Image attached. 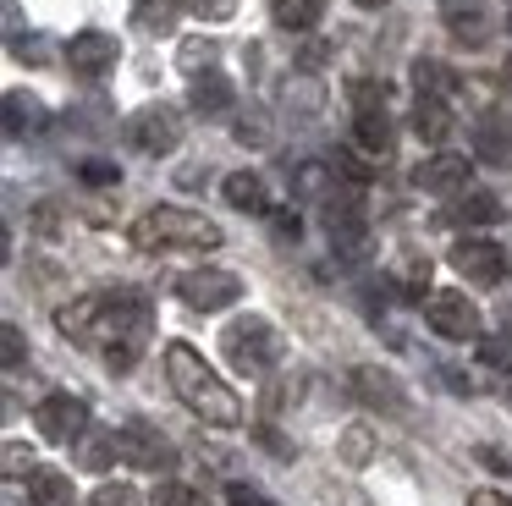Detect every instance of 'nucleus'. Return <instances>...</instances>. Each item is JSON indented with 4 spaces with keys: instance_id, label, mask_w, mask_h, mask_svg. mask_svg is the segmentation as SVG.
<instances>
[{
    "instance_id": "f257e3e1",
    "label": "nucleus",
    "mask_w": 512,
    "mask_h": 506,
    "mask_svg": "<svg viewBox=\"0 0 512 506\" xmlns=\"http://www.w3.org/2000/svg\"><path fill=\"white\" fill-rule=\"evenodd\" d=\"M56 330L78 347H100L116 374H133L149 341V297L144 292H89L56 308Z\"/></svg>"
},
{
    "instance_id": "f03ea898",
    "label": "nucleus",
    "mask_w": 512,
    "mask_h": 506,
    "mask_svg": "<svg viewBox=\"0 0 512 506\" xmlns=\"http://www.w3.org/2000/svg\"><path fill=\"white\" fill-rule=\"evenodd\" d=\"M166 380H171V391L182 396V407H188L193 418H204L210 429H237L243 424V396L204 363L199 347L171 341L166 347Z\"/></svg>"
},
{
    "instance_id": "7ed1b4c3",
    "label": "nucleus",
    "mask_w": 512,
    "mask_h": 506,
    "mask_svg": "<svg viewBox=\"0 0 512 506\" xmlns=\"http://www.w3.org/2000/svg\"><path fill=\"white\" fill-rule=\"evenodd\" d=\"M221 226L199 209H177V204H155L133 220V248L144 253H210L221 248Z\"/></svg>"
},
{
    "instance_id": "20e7f679",
    "label": "nucleus",
    "mask_w": 512,
    "mask_h": 506,
    "mask_svg": "<svg viewBox=\"0 0 512 506\" xmlns=\"http://www.w3.org/2000/svg\"><path fill=\"white\" fill-rule=\"evenodd\" d=\"M221 352L237 374H254L259 380V374H270L281 363V330L265 314H243L221 330Z\"/></svg>"
},
{
    "instance_id": "39448f33",
    "label": "nucleus",
    "mask_w": 512,
    "mask_h": 506,
    "mask_svg": "<svg viewBox=\"0 0 512 506\" xmlns=\"http://www.w3.org/2000/svg\"><path fill=\"white\" fill-rule=\"evenodd\" d=\"M177 297L188 308H199V314H221V308H232L243 297V275L221 270V264H204V270L177 275Z\"/></svg>"
},
{
    "instance_id": "423d86ee",
    "label": "nucleus",
    "mask_w": 512,
    "mask_h": 506,
    "mask_svg": "<svg viewBox=\"0 0 512 506\" xmlns=\"http://www.w3.org/2000/svg\"><path fill=\"white\" fill-rule=\"evenodd\" d=\"M452 270L468 286H501L512 275V253L490 237H463V242H452Z\"/></svg>"
},
{
    "instance_id": "0eeeda50",
    "label": "nucleus",
    "mask_w": 512,
    "mask_h": 506,
    "mask_svg": "<svg viewBox=\"0 0 512 506\" xmlns=\"http://www.w3.org/2000/svg\"><path fill=\"white\" fill-rule=\"evenodd\" d=\"M34 424L45 440H56V446H78V435L89 429V402L72 391H50L45 402L34 407Z\"/></svg>"
},
{
    "instance_id": "6e6552de",
    "label": "nucleus",
    "mask_w": 512,
    "mask_h": 506,
    "mask_svg": "<svg viewBox=\"0 0 512 506\" xmlns=\"http://www.w3.org/2000/svg\"><path fill=\"white\" fill-rule=\"evenodd\" d=\"M127 143H133L138 154H171L182 143V116L177 105H144L133 121H127Z\"/></svg>"
},
{
    "instance_id": "1a4fd4ad",
    "label": "nucleus",
    "mask_w": 512,
    "mask_h": 506,
    "mask_svg": "<svg viewBox=\"0 0 512 506\" xmlns=\"http://www.w3.org/2000/svg\"><path fill=\"white\" fill-rule=\"evenodd\" d=\"M424 325L446 341H479V308L468 292H430L424 297Z\"/></svg>"
},
{
    "instance_id": "9d476101",
    "label": "nucleus",
    "mask_w": 512,
    "mask_h": 506,
    "mask_svg": "<svg viewBox=\"0 0 512 506\" xmlns=\"http://www.w3.org/2000/svg\"><path fill=\"white\" fill-rule=\"evenodd\" d=\"M441 22L457 44H468V50H485L501 33V17L490 11V0H441Z\"/></svg>"
},
{
    "instance_id": "9b49d317",
    "label": "nucleus",
    "mask_w": 512,
    "mask_h": 506,
    "mask_svg": "<svg viewBox=\"0 0 512 506\" xmlns=\"http://www.w3.org/2000/svg\"><path fill=\"white\" fill-rule=\"evenodd\" d=\"M116 61H122V44H116L111 33H100V28H83L78 39L67 44V66H72V77H83V83L111 77Z\"/></svg>"
},
{
    "instance_id": "f8f14e48",
    "label": "nucleus",
    "mask_w": 512,
    "mask_h": 506,
    "mask_svg": "<svg viewBox=\"0 0 512 506\" xmlns=\"http://www.w3.org/2000/svg\"><path fill=\"white\" fill-rule=\"evenodd\" d=\"M347 385H353V396L364 407H375V413H408V391H402V380L391 369H375V363H358L353 374H347Z\"/></svg>"
},
{
    "instance_id": "ddd939ff",
    "label": "nucleus",
    "mask_w": 512,
    "mask_h": 506,
    "mask_svg": "<svg viewBox=\"0 0 512 506\" xmlns=\"http://www.w3.org/2000/svg\"><path fill=\"white\" fill-rule=\"evenodd\" d=\"M413 187H419V193H446V198H457V193L468 187V154L435 149L430 160H419V171H413Z\"/></svg>"
},
{
    "instance_id": "4468645a",
    "label": "nucleus",
    "mask_w": 512,
    "mask_h": 506,
    "mask_svg": "<svg viewBox=\"0 0 512 506\" xmlns=\"http://www.w3.org/2000/svg\"><path fill=\"white\" fill-rule=\"evenodd\" d=\"M122 435V462H133V468H144V473H166L171 462V440L160 435L155 424H127V429H116Z\"/></svg>"
},
{
    "instance_id": "2eb2a0df",
    "label": "nucleus",
    "mask_w": 512,
    "mask_h": 506,
    "mask_svg": "<svg viewBox=\"0 0 512 506\" xmlns=\"http://www.w3.org/2000/svg\"><path fill=\"white\" fill-rule=\"evenodd\" d=\"M353 149L369 154V160H391V149H397V121H391L386 110H358L353 116Z\"/></svg>"
},
{
    "instance_id": "dca6fc26",
    "label": "nucleus",
    "mask_w": 512,
    "mask_h": 506,
    "mask_svg": "<svg viewBox=\"0 0 512 506\" xmlns=\"http://www.w3.org/2000/svg\"><path fill=\"white\" fill-rule=\"evenodd\" d=\"M474 154H479L485 165H501V171H512V121L479 116V121H474Z\"/></svg>"
},
{
    "instance_id": "f3484780",
    "label": "nucleus",
    "mask_w": 512,
    "mask_h": 506,
    "mask_svg": "<svg viewBox=\"0 0 512 506\" xmlns=\"http://www.w3.org/2000/svg\"><path fill=\"white\" fill-rule=\"evenodd\" d=\"M413 132H419V143H430V149H446V138L457 132V116L446 99H419L413 105Z\"/></svg>"
},
{
    "instance_id": "a211bd4d",
    "label": "nucleus",
    "mask_w": 512,
    "mask_h": 506,
    "mask_svg": "<svg viewBox=\"0 0 512 506\" xmlns=\"http://www.w3.org/2000/svg\"><path fill=\"white\" fill-rule=\"evenodd\" d=\"M221 193H226V204H232V209H243V215H270L265 176H254V171H232V176L221 182Z\"/></svg>"
},
{
    "instance_id": "6ab92c4d",
    "label": "nucleus",
    "mask_w": 512,
    "mask_h": 506,
    "mask_svg": "<svg viewBox=\"0 0 512 506\" xmlns=\"http://www.w3.org/2000/svg\"><path fill=\"white\" fill-rule=\"evenodd\" d=\"M122 457V435L116 429H83L78 435V468H89V473H105L111 462Z\"/></svg>"
},
{
    "instance_id": "aec40b11",
    "label": "nucleus",
    "mask_w": 512,
    "mask_h": 506,
    "mask_svg": "<svg viewBox=\"0 0 512 506\" xmlns=\"http://www.w3.org/2000/svg\"><path fill=\"white\" fill-rule=\"evenodd\" d=\"M391 292L408 297V303H424L430 297V259H419V253H402L397 264H391Z\"/></svg>"
},
{
    "instance_id": "412c9836",
    "label": "nucleus",
    "mask_w": 512,
    "mask_h": 506,
    "mask_svg": "<svg viewBox=\"0 0 512 506\" xmlns=\"http://www.w3.org/2000/svg\"><path fill=\"white\" fill-rule=\"evenodd\" d=\"M452 220H457V226H496V220H501V198L485 193V187H463V193L452 198Z\"/></svg>"
},
{
    "instance_id": "4be33fe9",
    "label": "nucleus",
    "mask_w": 512,
    "mask_h": 506,
    "mask_svg": "<svg viewBox=\"0 0 512 506\" xmlns=\"http://www.w3.org/2000/svg\"><path fill=\"white\" fill-rule=\"evenodd\" d=\"M39 127H45V105L23 88H12L6 94V138H34Z\"/></svg>"
},
{
    "instance_id": "5701e85b",
    "label": "nucleus",
    "mask_w": 512,
    "mask_h": 506,
    "mask_svg": "<svg viewBox=\"0 0 512 506\" xmlns=\"http://www.w3.org/2000/svg\"><path fill=\"white\" fill-rule=\"evenodd\" d=\"M28 501L34 506H72V479L61 468H28Z\"/></svg>"
},
{
    "instance_id": "b1692460",
    "label": "nucleus",
    "mask_w": 512,
    "mask_h": 506,
    "mask_svg": "<svg viewBox=\"0 0 512 506\" xmlns=\"http://www.w3.org/2000/svg\"><path fill=\"white\" fill-rule=\"evenodd\" d=\"M232 77L226 72H204V77H193V94H188V105L199 110V116H221L226 105H232Z\"/></svg>"
},
{
    "instance_id": "393cba45",
    "label": "nucleus",
    "mask_w": 512,
    "mask_h": 506,
    "mask_svg": "<svg viewBox=\"0 0 512 506\" xmlns=\"http://www.w3.org/2000/svg\"><path fill=\"white\" fill-rule=\"evenodd\" d=\"M270 17L287 33H309L314 22L325 17V0H270Z\"/></svg>"
},
{
    "instance_id": "a878e982",
    "label": "nucleus",
    "mask_w": 512,
    "mask_h": 506,
    "mask_svg": "<svg viewBox=\"0 0 512 506\" xmlns=\"http://www.w3.org/2000/svg\"><path fill=\"white\" fill-rule=\"evenodd\" d=\"M413 88H419V99H446L457 88V77H452V66H441V61H413Z\"/></svg>"
},
{
    "instance_id": "bb28decb",
    "label": "nucleus",
    "mask_w": 512,
    "mask_h": 506,
    "mask_svg": "<svg viewBox=\"0 0 512 506\" xmlns=\"http://www.w3.org/2000/svg\"><path fill=\"white\" fill-rule=\"evenodd\" d=\"M292 187H298V198H331L336 193V165H298V171H292Z\"/></svg>"
},
{
    "instance_id": "cd10ccee",
    "label": "nucleus",
    "mask_w": 512,
    "mask_h": 506,
    "mask_svg": "<svg viewBox=\"0 0 512 506\" xmlns=\"http://www.w3.org/2000/svg\"><path fill=\"white\" fill-rule=\"evenodd\" d=\"M336 457H342L347 468H364V462L375 457V429H369V424H347L342 440H336Z\"/></svg>"
},
{
    "instance_id": "c85d7f7f",
    "label": "nucleus",
    "mask_w": 512,
    "mask_h": 506,
    "mask_svg": "<svg viewBox=\"0 0 512 506\" xmlns=\"http://www.w3.org/2000/svg\"><path fill=\"white\" fill-rule=\"evenodd\" d=\"M215 55H221V50H215L210 39H182V50H177V66H182L188 77H204V72H215Z\"/></svg>"
},
{
    "instance_id": "c756f323",
    "label": "nucleus",
    "mask_w": 512,
    "mask_h": 506,
    "mask_svg": "<svg viewBox=\"0 0 512 506\" xmlns=\"http://www.w3.org/2000/svg\"><path fill=\"white\" fill-rule=\"evenodd\" d=\"M133 17H138V28H144V33H171V28H177V6H166V0H144Z\"/></svg>"
},
{
    "instance_id": "7c9ffc66",
    "label": "nucleus",
    "mask_w": 512,
    "mask_h": 506,
    "mask_svg": "<svg viewBox=\"0 0 512 506\" xmlns=\"http://www.w3.org/2000/svg\"><path fill=\"white\" fill-rule=\"evenodd\" d=\"M479 363H485V369L512 374V330H507V336H479Z\"/></svg>"
},
{
    "instance_id": "2f4dec72",
    "label": "nucleus",
    "mask_w": 512,
    "mask_h": 506,
    "mask_svg": "<svg viewBox=\"0 0 512 506\" xmlns=\"http://www.w3.org/2000/svg\"><path fill=\"white\" fill-rule=\"evenodd\" d=\"M23 358H28V341H23V330L6 319V325H0V363H6V369H23Z\"/></svg>"
},
{
    "instance_id": "473e14b6",
    "label": "nucleus",
    "mask_w": 512,
    "mask_h": 506,
    "mask_svg": "<svg viewBox=\"0 0 512 506\" xmlns=\"http://www.w3.org/2000/svg\"><path fill=\"white\" fill-rule=\"evenodd\" d=\"M149 506H199V495H193L188 484H177V479H160L155 495H149Z\"/></svg>"
},
{
    "instance_id": "72a5a7b5",
    "label": "nucleus",
    "mask_w": 512,
    "mask_h": 506,
    "mask_svg": "<svg viewBox=\"0 0 512 506\" xmlns=\"http://www.w3.org/2000/svg\"><path fill=\"white\" fill-rule=\"evenodd\" d=\"M347 94H353L358 110H386V83H375V77H358Z\"/></svg>"
},
{
    "instance_id": "f704fd0d",
    "label": "nucleus",
    "mask_w": 512,
    "mask_h": 506,
    "mask_svg": "<svg viewBox=\"0 0 512 506\" xmlns=\"http://www.w3.org/2000/svg\"><path fill=\"white\" fill-rule=\"evenodd\" d=\"M28 226H34L39 237H61V204H50V198H45V204H34V209H28Z\"/></svg>"
},
{
    "instance_id": "c9c22d12",
    "label": "nucleus",
    "mask_w": 512,
    "mask_h": 506,
    "mask_svg": "<svg viewBox=\"0 0 512 506\" xmlns=\"http://www.w3.org/2000/svg\"><path fill=\"white\" fill-rule=\"evenodd\" d=\"M89 506H144V495H138L133 484H105V490H94Z\"/></svg>"
},
{
    "instance_id": "e433bc0d",
    "label": "nucleus",
    "mask_w": 512,
    "mask_h": 506,
    "mask_svg": "<svg viewBox=\"0 0 512 506\" xmlns=\"http://www.w3.org/2000/svg\"><path fill=\"white\" fill-rule=\"evenodd\" d=\"M78 176H83L89 187H116V182H122V171H116L111 160H83V165H78Z\"/></svg>"
},
{
    "instance_id": "4c0bfd02",
    "label": "nucleus",
    "mask_w": 512,
    "mask_h": 506,
    "mask_svg": "<svg viewBox=\"0 0 512 506\" xmlns=\"http://www.w3.org/2000/svg\"><path fill=\"white\" fill-rule=\"evenodd\" d=\"M182 6H188L193 17H204V22H226L237 11V0H182Z\"/></svg>"
},
{
    "instance_id": "58836bf2",
    "label": "nucleus",
    "mask_w": 512,
    "mask_h": 506,
    "mask_svg": "<svg viewBox=\"0 0 512 506\" xmlns=\"http://www.w3.org/2000/svg\"><path fill=\"white\" fill-rule=\"evenodd\" d=\"M28 457H34V451H28L23 440H6V479H17V473L28 468Z\"/></svg>"
},
{
    "instance_id": "ea45409f",
    "label": "nucleus",
    "mask_w": 512,
    "mask_h": 506,
    "mask_svg": "<svg viewBox=\"0 0 512 506\" xmlns=\"http://www.w3.org/2000/svg\"><path fill=\"white\" fill-rule=\"evenodd\" d=\"M270 226H276V237H292V242H298V215H292V209H270Z\"/></svg>"
},
{
    "instance_id": "a19ab883",
    "label": "nucleus",
    "mask_w": 512,
    "mask_h": 506,
    "mask_svg": "<svg viewBox=\"0 0 512 506\" xmlns=\"http://www.w3.org/2000/svg\"><path fill=\"white\" fill-rule=\"evenodd\" d=\"M226 506H270V501L259 490H248V484H232V490H226Z\"/></svg>"
},
{
    "instance_id": "79ce46f5",
    "label": "nucleus",
    "mask_w": 512,
    "mask_h": 506,
    "mask_svg": "<svg viewBox=\"0 0 512 506\" xmlns=\"http://www.w3.org/2000/svg\"><path fill=\"white\" fill-rule=\"evenodd\" d=\"M474 457H479V462H485V468H490V473H507V468H512V462H507V457H501V451H496V446H479V451H474Z\"/></svg>"
},
{
    "instance_id": "37998d69",
    "label": "nucleus",
    "mask_w": 512,
    "mask_h": 506,
    "mask_svg": "<svg viewBox=\"0 0 512 506\" xmlns=\"http://www.w3.org/2000/svg\"><path fill=\"white\" fill-rule=\"evenodd\" d=\"M468 506H512L501 490H468Z\"/></svg>"
},
{
    "instance_id": "c03bdc74",
    "label": "nucleus",
    "mask_w": 512,
    "mask_h": 506,
    "mask_svg": "<svg viewBox=\"0 0 512 506\" xmlns=\"http://www.w3.org/2000/svg\"><path fill=\"white\" fill-rule=\"evenodd\" d=\"M237 138H243V143H265V121H237Z\"/></svg>"
},
{
    "instance_id": "a18cd8bd",
    "label": "nucleus",
    "mask_w": 512,
    "mask_h": 506,
    "mask_svg": "<svg viewBox=\"0 0 512 506\" xmlns=\"http://www.w3.org/2000/svg\"><path fill=\"white\" fill-rule=\"evenodd\" d=\"M259 440H265V446L276 451V457H292V446H287V440L276 435V429H259Z\"/></svg>"
},
{
    "instance_id": "49530a36",
    "label": "nucleus",
    "mask_w": 512,
    "mask_h": 506,
    "mask_svg": "<svg viewBox=\"0 0 512 506\" xmlns=\"http://www.w3.org/2000/svg\"><path fill=\"white\" fill-rule=\"evenodd\" d=\"M353 6H364V11H380V6H391V0H353Z\"/></svg>"
},
{
    "instance_id": "de8ad7c7",
    "label": "nucleus",
    "mask_w": 512,
    "mask_h": 506,
    "mask_svg": "<svg viewBox=\"0 0 512 506\" xmlns=\"http://www.w3.org/2000/svg\"><path fill=\"white\" fill-rule=\"evenodd\" d=\"M507 83H512V61H507Z\"/></svg>"
},
{
    "instance_id": "09e8293b",
    "label": "nucleus",
    "mask_w": 512,
    "mask_h": 506,
    "mask_svg": "<svg viewBox=\"0 0 512 506\" xmlns=\"http://www.w3.org/2000/svg\"><path fill=\"white\" fill-rule=\"evenodd\" d=\"M507 33H512V11H507Z\"/></svg>"
},
{
    "instance_id": "8fccbe9b",
    "label": "nucleus",
    "mask_w": 512,
    "mask_h": 506,
    "mask_svg": "<svg viewBox=\"0 0 512 506\" xmlns=\"http://www.w3.org/2000/svg\"><path fill=\"white\" fill-rule=\"evenodd\" d=\"M507 325H512V308H507Z\"/></svg>"
}]
</instances>
